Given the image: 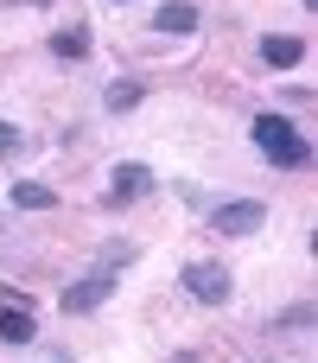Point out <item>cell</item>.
Listing matches in <instances>:
<instances>
[{"label":"cell","mask_w":318,"mask_h":363,"mask_svg":"<svg viewBox=\"0 0 318 363\" xmlns=\"http://www.w3.org/2000/svg\"><path fill=\"white\" fill-rule=\"evenodd\" d=\"M261 223H268V204L261 198H229V204L210 211V236H255Z\"/></svg>","instance_id":"3957f363"},{"label":"cell","mask_w":318,"mask_h":363,"mask_svg":"<svg viewBox=\"0 0 318 363\" xmlns=\"http://www.w3.org/2000/svg\"><path fill=\"white\" fill-rule=\"evenodd\" d=\"M140 96H147V89L121 77V83H108V89H102V108H108V115H127V108H140Z\"/></svg>","instance_id":"30bf717a"},{"label":"cell","mask_w":318,"mask_h":363,"mask_svg":"<svg viewBox=\"0 0 318 363\" xmlns=\"http://www.w3.org/2000/svg\"><path fill=\"white\" fill-rule=\"evenodd\" d=\"M300 57H306V38H293V32H268L261 38V64L268 70H293Z\"/></svg>","instance_id":"52a82bcc"},{"label":"cell","mask_w":318,"mask_h":363,"mask_svg":"<svg viewBox=\"0 0 318 363\" xmlns=\"http://www.w3.org/2000/svg\"><path fill=\"white\" fill-rule=\"evenodd\" d=\"M32 6H38V0H32Z\"/></svg>","instance_id":"5bb4252c"},{"label":"cell","mask_w":318,"mask_h":363,"mask_svg":"<svg viewBox=\"0 0 318 363\" xmlns=\"http://www.w3.org/2000/svg\"><path fill=\"white\" fill-rule=\"evenodd\" d=\"M108 294H115V268H89V274H76L64 287V313H96Z\"/></svg>","instance_id":"277c9868"},{"label":"cell","mask_w":318,"mask_h":363,"mask_svg":"<svg viewBox=\"0 0 318 363\" xmlns=\"http://www.w3.org/2000/svg\"><path fill=\"white\" fill-rule=\"evenodd\" d=\"M300 6H318V0H300Z\"/></svg>","instance_id":"4fadbf2b"},{"label":"cell","mask_w":318,"mask_h":363,"mask_svg":"<svg viewBox=\"0 0 318 363\" xmlns=\"http://www.w3.org/2000/svg\"><path fill=\"white\" fill-rule=\"evenodd\" d=\"M198 26H204V13H198L191 0H159V6H153V32H159V38H191Z\"/></svg>","instance_id":"5b68a950"},{"label":"cell","mask_w":318,"mask_h":363,"mask_svg":"<svg viewBox=\"0 0 318 363\" xmlns=\"http://www.w3.org/2000/svg\"><path fill=\"white\" fill-rule=\"evenodd\" d=\"M51 57L83 64V57H89V26H64V32H51Z\"/></svg>","instance_id":"ba28073f"},{"label":"cell","mask_w":318,"mask_h":363,"mask_svg":"<svg viewBox=\"0 0 318 363\" xmlns=\"http://www.w3.org/2000/svg\"><path fill=\"white\" fill-rule=\"evenodd\" d=\"M178 287H185L198 306H223V300L236 294V287H229V268H223V262H185Z\"/></svg>","instance_id":"7a4b0ae2"},{"label":"cell","mask_w":318,"mask_h":363,"mask_svg":"<svg viewBox=\"0 0 318 363\" xmlns=\"http://www.w3.org/2000/svg\"><path fill=\"white\" fill-rule=\"evenodd\" d=\"M108 6H127V0H108Z\"/></svg>","instance_id":"7c38bea8"},{"label":"cell","mask_w":318,"mask_h":363,"mask_svg":"<svg viewBox=\"0 0 318 363\" xmlns=\"http://www.w3.org/2000/svg\"><path fill=\"white\" fill-rule=\"evenodd\" d=\"M147 191H153V166L121 160V166L108 172V204H134V198H147Z\"/></svg>","instance_id":"8992f818"},{"label":"cell","mask_w":318,"mask_h":363,"mask_svg":"<svg viewBox=\"0 0 318 363\" xmlns=\"http://www.w3.org/2000/svg\"><path fill=\"white\" fill-rule=\"evenodd\" d=\"M0 153H19V128L13 121H0Z\"/></svg>","instance_id":"8fae6325"},{"label":"cell","mask_w":318,"mask_h":363,"mask_svg":"<svg viewBox=\"0 0 318 363\" xmlns=\"http://www.w3.org/2000/svg\"><path fill=\"white\" fill-rule=\"evenodd\" d=\"M6 198H13V211H51V204H57V191H51V185H38V179L6 185Z\"/></svg>","instance_id":"9c48e42d"},{"label":"cell","mask_w":318,"mask_h":363,"mask_svg":"<svg viewBox=\"0 0 318 363\" xmlns=\"http://www.w3.org/2000/svg\"><path fill=\"white\" fill-rule=\"evenodd\" d=\"M249 134H255V147H261V160H268V166H280V172L312 166V134H300L287 115H255V121H249Z\"/></svg>","instance_id":"6da1fadb"}]
</instances>
